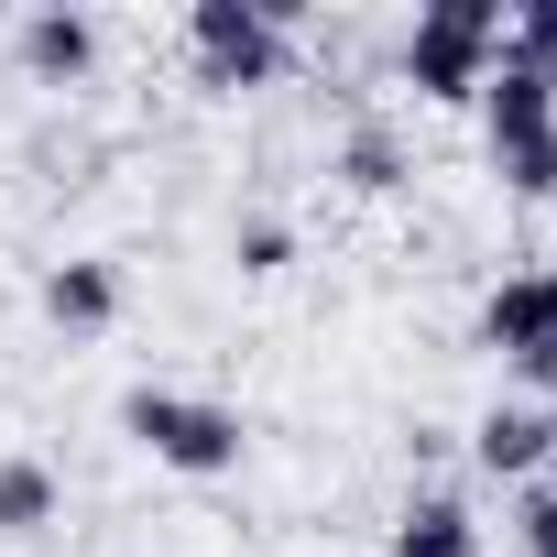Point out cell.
I'll list each match as a JSON object with an SVG mask.
<instances>
[{"label": "cell", "instance_id": "obj_8", "mask_svg": "<svg viewBox=\"0 0 557 557\" xmlns=\"http://www.w3.org/2000/svg\"><path fill=\"white\" fill-rule=\"evenodd\" d=\"M394 557H481V513L459 503V492H416L405 513H394Z\"/></svg>", "mask_w": 557, "mask_h": 557}, {"label": "cell", "instance_id": "obj_9", "mask_svg": "<svg viewBox=\"0 0 557 557\" xmlns=\"http://www.w3.org/2000/svg\"><path fill=\"white\" fill-rule=\"evenodd\" d=\"M416 164H405V132L383 121V110H350V132H339V186H361V197H394Z\"/></svg>", "mask_w": 557, "mask_h": 557}, {"label": "cell", "instance_id": "obj_1", "mask_svg": "<svg viewBox=\"0 0 557 557\" xmlns=\"http://www.w3.org/2000/svg\"><path fill=\"white\" fill-rule=\"evenodd\" d=\"M481 143H492V175L513 197H557V66L503 45L481 77Z\"/></svg>", "mask_w": 557, "mask_h": 557}, {"label": "cell", "instance_id": "obj_4", "mask_svg": "<svg viewBox=\"0 0 557 557\" xmlns=\"http://www.w3.org/2000/svg\"><path fill=\"white\" fill-rule=\"evenodd\" d=\"M121 437H132V448H153V459H164V470H186V481H219V470H240V416H230L219 394L132 383V394H121Z\"/></svg>", "mask_w": 557, "mask_h": 557}, {"label": "cell", "instance_id": "obj_15", "mask_svg": "<svg viewBox=\"0 0 557 557\" xmlns=\"http://www.w3.org/2000/svg\"><path fill=\"white\" fill-rule=\"evenodd\" d=\"M546 481H557V448H546Z\"/></svg>", "mask_w": 557, "mask_h": 557}, {"label": "cell", "instance_id": "obj_14", "mask_svg": "<svg viewBox=\"0 0 557 557\" xmlns=\"http://www.w3.org/2000/svg\"><path fill=\"white\" fill-rule=\"evenodd\" d=\"M524 557H557V481H524V513H513Z\"/></svg>", "mask_w": 557, "mask_h": 557}, {"label": "cell", "instance_id": "obj_10", "mask_svg": "<svg viewBox=\"0 0 557 557\" xmlns=\"http://www.w3.org/2000/svg\"><path fill=\"white\" fill-rule=\"evenodd\" d=\"M45 318L55 329H110L121 318V262H55L45 273Z\"/></svg>", "mask_w": 557, "mask_h": 557}, {"label": "cell", "instance_id": "obj_5", "mask_svg": "<svg viewBox=\"0 0 557 557\" xmlns=\"http://www.w3.org/2000/svg\"><path fill=\"white\" fill-rule=\"evenodd\" d=\"M481 350L513 361L524 383H557V262L546 273H503L481 296Z\"/></svg>", "mask_w": 557, "mask_h": 557}, {"label": "cell", "instance_id": "obj_13", "mask_svg": "<svg viewBox=\"0 0 557 557\" xmlns=\"http://www.w3.org/2000/svg\"><path fill=\"white\" fill-rule=\"evenodd\" d=\"M503 45H513V55H535V66H557V0H524V12L503 23Z\"/></svg>", "mask_w": 557, "mask_h": 557}, {"label": "cell", "instance_id": "obj_2", "mask_svg": "<svg viewBox=\"0 0 557 557\" xmlns=\"http://www.w3.org/2000/svg\"><path fill=\"white\" fill-rule=\"evenodd\" d=\"M296 34H307V0H197L186 12V55L208 88H285Z\"/></svg>", "mask_w": 557, "mask_h": 557}, {"label": "cell", "instance_id": "obj_11", "mask_svg": "<svg viewBox=\"0 0 557 557\" xmlns=\"http://www.w3.org/2000/svg\"><path fill=\"white\" fill-rule=\"evenodd\" d=\"M55 503H66V481L45 459H0V535H45Z\"/></svg>", "mask_w": 557, "mask_h": 557}, {"label": "cell", "instance_id": "obj_12", "mask_svg": "<svg viewBox=\"0 0 557 557\" xmlns=\"http://www.w3.org/2000/svg\"><path fill=\"white\" fill-rule=\"evenodd\" d=\"M230 251H240V273H285V262H296V230H285V219H240Z\"/></svg>", "mask_w": 557, "mask_h": 557}, {"label": "cell", "instance_id": "obj_3", "mask_svg": "<svg viewBox=\"0 0 557 557\" xmlns=\"http://www.w3.org/2000/svg\"><path fill=\"white\" fill-rule=\"evenodd\" d=\"M492 55H503V0H426V12L394 34V77L416 99H437V110L481 99Z\"/></svg>", "mask_w": 557, "mask_h": 557}, {"label": "cell", "instance_id": "obj_7", "mask_svg": "<svg viewBox=\"0 0 557 557\" xmlns=\"http://www.w3.org/2000/svg\"><path fill=\"white\" fill-rule=\"evenodd\" d=\"M546 448H557L546 405H492L470 426V470H492V481H546Z\"/></svg>", "mask_w": 557, "mask_h": 557}, {"label": "cell", "instance_id": "obj_6", "mask_svg": "<svg viewBox=\"0 0 557 557\" xmlns=\"http://www.w3.org/2000/svg\"><path fill=\"white\" fill-rule=\"evenodd\" d=\"M12 55H23V77L77 88V77L99 66V23L77 12V0H45V12H23V23H12Z\"/></svg>", "mask_w": 557, "mask_h": 557}]
</instances>
